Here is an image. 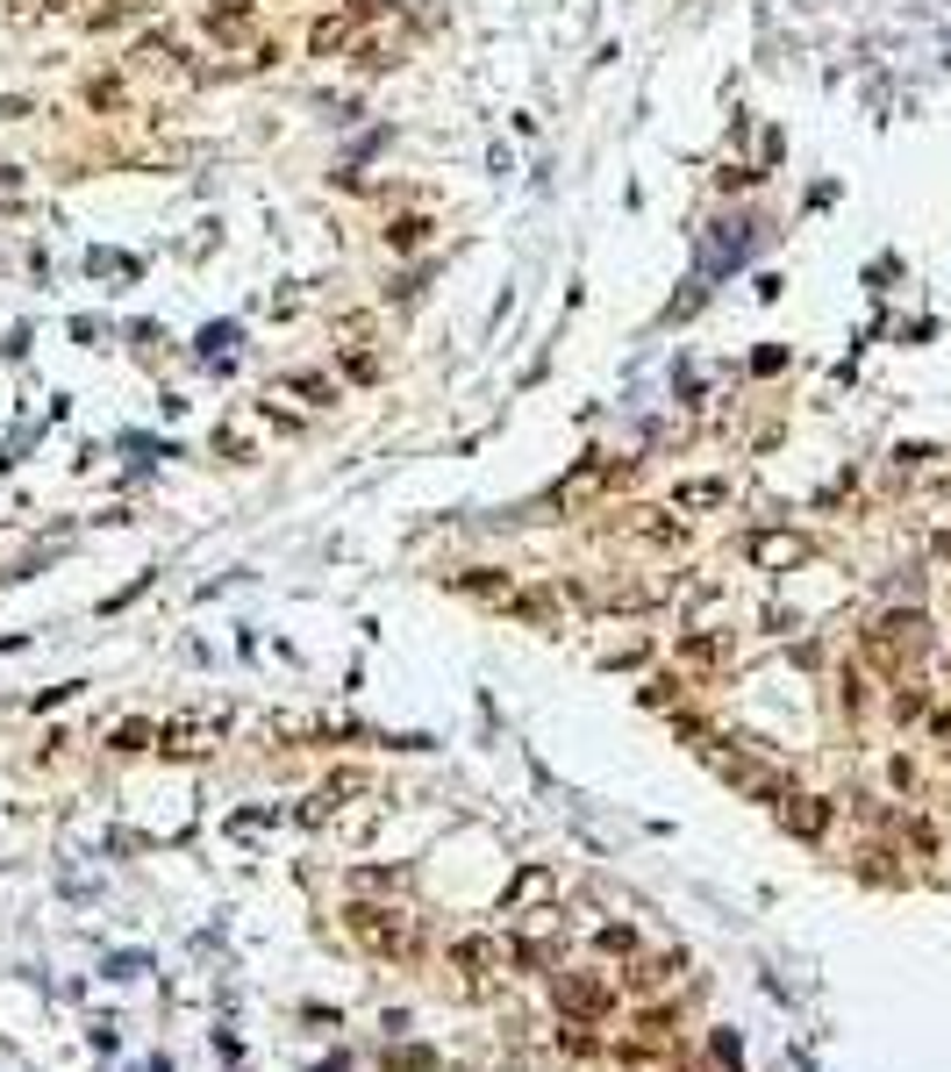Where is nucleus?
Listing matches in <instances>:
<instances>
[{"label": "nucleus", "instance_id": "20e7f679", "mask_svg": "<svg viewBox=\"0 0 951 1072\" xmlns=\"http://www.w3.org/2000/svg\"><path fill=\"white\" fill-rule=\"evenodd\" d=\"M744 558H751L759 572H794V565L809 558V537H794V530H759V537L744 543Z\"/></svg>", "mask_w": 951, "mask_h": 1072}, {"label": "nucleus", "instance_id": "dca6fc26", "mask_svg": "<svg viewBox=\"0 0 951 1072\" xmlns=\"http://www.w3.org/2000/svg\"><path fill=\"white\" fill-rule=\"evenodd\" d=\"M86 100H94V108H101V115H115V108H123V100H129V86H123V79H115V72H101V79H94V86H86Z\"/></svg>", "mask_w": 951, "mask_h": 1072}, {"label": "nucleus", "instance_id": "6e6552de", "mask_svg": "<svg viewBox=\"0 0 951 1072\" xmlns=\"http://www.w3.org/2000/svg\"><path fill=\"white\" fill-rule=\"evenodd\" d=\"M730 501V479H679L673 487V516H708Z\"/></svg>", "mask_w": 951, "mask_h": 1072}, {"label": "nucleus", "instance_id": "f03ea898", "mask_svg": "<svg viewBox=\"0 0 951 1072\" xmlns=\"http://www.w3.org/2000/svg\"><path fill=\"white\" fill-rule=\"evenodd\" d=\"M923 651H930V623H923V615H880V623L866 629V658L887 666V672L916 666Z\"/></svg>", "mask_w": 951, "mask_h": 1072}, {"label": "nucleus", "instance_id": "aec40b11", "mask_svg": "<svg viewBox=\"0 0 951 1072\" xmlns=\"http://www.w3.org/2000/svg\"><path fill=\"white\" fill-rule=\"evenodd\" d=\"M380 8H387V0H344V14H351V22H372Z\"/></svg>", "mask_w": 951, "mask_h": 1072}, {"label": "nucleus", "instance_id": "4468645a", "mask_svg": "<svg viewBox=\"0 0 951 1072\" xmlns=\"http://www.w3.org/2000/svg\"><path fill=\"white\" fill-rule=\"evenodd\" d=\"M430 230H436L430 215H394V222H387V251H422Z\"/></svg>", "mask_w": 951, "mask_h": 1072}, {"label": "nucleus", "instance_id": "9b49d317", "mask_svg": "<svg viewBox=\"0 0 951 1072\" xmlns=\"http://www.w3.org/2000/svg\"><path fill=\"white\" fill-rule=\"evenodd\" d=\"M722 658H730V637H716V629H694V637H679V666L708 672V666H722Z\"/></svg>", "mask_w": 951, "mask_h": 1072}, {"label": "nucleus", "instance_id": "39448f33", "mask_svg": "<svg viewBox=\"0 0 951 1072\" xmlns=\"http://www.w3.org/2000/svg\"><path fill=\"white\" fill-rule=\"evenodd\" d=\"M201 29L215 43H244L251 29H258V0H208V8H201Z\"/></svg>", "mask_w": 951, "mask_h": 1072}, {"label": "nucleus", "instance_id": "f3484780", "mask_svg": "<svg viewBox=\"0 0 951 1072\" xmlns=\"http://www.w3.org/2000/svg\"><path fill=\"white\" fill-rule=\"evenodd\" d=\"M543 894H551V872H543V866H530V872L516 880V894H508V909H522V901H543Z\"/></svg>", "mask_w": 951, "mask_h": 1072}, {"label": "nucleus", "instance_id": "f257e3e1", "mask_svg": "<svg viewBox=\"0 0 951 1072\" xmlns=\"http://www.w3.org/2000/svg\"><path fill=\"white\" fill-rule=\"evenodd\" d=\"M344 923H351V937L366 951H380V958H408L415 951V915L408 909H372V901H351L344 909Z\"/></svg>", "mask_w": 951, "mask_h": 1072}, {"label": "nucleus", "instance_id": "9d476101", "mask_svg": "<svg viewBox=\"0 0 951 1072\" xmlns=\"http://www.w3.org/2000/svg\"><path fill=\"white\" fill-rule=\"evenodd\" d=\"M630 537H644V543H679V537H687V522L666 516V508H630Z\"/></svg>", "mask_w": 951, "mask_h": 1072}, {"label": "nucleus", "instance_id": "0eeeda50", "mask_svg": "<svg viewBox=\"0 0 951 1072\" xmlns=\"http://www.w3.org/2000/svg\"><path fill=\"white\" fill-rule=\"evenodd\" d=\"M136 65H150V72H165V79H201V72H193L187 65V51H179V43L172 36H144V43H136Z\"/></svg>", "mask_w": 951, "mask_h": 1072}, {"label": "nucleus", "instance_id": "6ab92c4d", "mask_svg": "<svg viewBox=\"0 0 951 1072\" xmlns=\"http://www.w3.org/2000/svg\"><path fill=\"white\" fill-rule=\"evenodd\" d=\"M150 744V722H123V730H115V751H144Z\"/></svg>", "mask_w": 951, "mask_h": 1072}, {"label": "nucleus", "instance_id": "7ed1b4c3", "mask_svg": "<svg viewBox=\"0 0 951 1072\" xmlns=\"http://www.w3.org/2000/svg\"><path fill=\"white\" fill-rule=\"evenodd\" d=\"M558 1008H566V1016H580V1022H601L615 1008V987H609V979H594V973H558Z\"/></svg>", "mask_w": 951, "mask_h": 1072}, {"label": "nucleus", "instance_id": "423d86ee", "mask_svg": "<svg viewBox=\"0 0 951 1072\" xmlns=\"http://www.w3.org/2000/svg\"><path fill=\"white\" fill-rule=\"evenodd\" d=\"M508 965V944L501 937H465V944H451V973H465V979H487V973H501Z\"/></svg>", "mask_w": 951, "mask_h": 1072}, {"label": "nucleus", "instance_id": "f8f14e48", "mask_svg": "<svg viewBox=\"0 0 951 1072\" xmlns=\"http://www.w3.org/2000/svg\"><path fill=\"white\" fill-rule=\"evenodd\" d=\"M351 36H358L351 14H323V22L308 29V51H315V57H337V51H351Z\"/></svg>", "mask_w": 951, "mask_h": 1072}, {"label": "nucleus", "instance_id": "ddd939ff", "mask_svg": "<svg viewBox=\"0 0 951 1072\" xmlns=\"http://www.w3.org/2000/svg\"><path fill=\"white\" fill-rule=\"evenodd\" d=\"M780 815H788L794 837H823V829H830V808L809 802V794H788V808H780Z\"/></svg>", "mask_w": 951, "mask_h": 1072}, {"label": "nucleus", "instance_id": "412c9836", "mask_svg": "<svg viewBox=\"0 0 951 1072\" xmlns=\"http://www.w3.org/2000/svg\"><path fill=\"white\" fill-rule=\"evenodd\" d=\"M938 551H944V558H951V537H944V543H938Z\"/></svg>", "mask_w": 951, "mask_h": 1072}, {"label": "nucleus", "instance_id": "1a4fd4ad", "mask_svg": "<svg viewBox=\"0 0 951 1072\" xmlns=\"http://www.w3.org/2000/svg\"><path fill=\"white\" fill-rule=\"evenodd\" d=\"M208 736H222V722H215V715H201V722H165L158 744H165V751H179V758H193V751H208Z\"/></svg>", "mask_w": 951, "mask_h": 1072}, {"label": "nucleus", "instance_id": "2eb2a0df", "mask_svg": "<svg viewBox=\"0 0 951 1072\" xmlns=\"http://www.w3.org/2000/svg\"><path fill=\"white\" fill-rule=\"evenodd\" d=\"M286 394H300V401L323 407V401H337V386H329L323 372H286Z\"/></svg>", "mask_w": 951, "mask_h": 1072}, {"label": "nucleus", "instance_id": "a211bd4d", "mask_svg": "<svg viewBox=\"0 0 951 1072\" xmlns=\"http://www.w3.org/2000/svg\"><path fill=\"white\" fill-rule=\"evenodd\" d=\"M458 586H465V594H479V601H494V594L508 601V594H516V586H508V580H494V572H465Z\"/></svg>", "mask_w": 951, "mask_h": 1072}]
</instances>
